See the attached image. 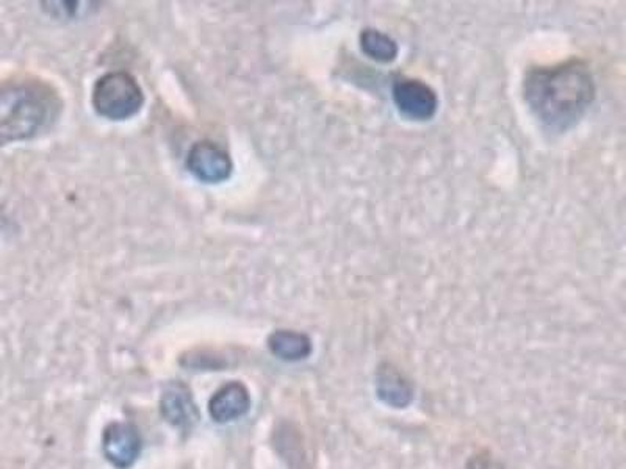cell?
<instances>
[{
  "instance_id": "cell-12",
  "label": "cell",
  "mask_w": 626,
  "mask_h": 469,
  "mask_svg": "<svg viewBox=\"0 0 626 469\" xmlns=\"http://www.w3.org/2000/svg\"><path fill=\"white\" fill-rule=\"evenodd\" d=\"M467 469H500V467L490 459L489 454L479 453L468 461Z\"/></svg>"
},
{
  "instance_id": "cell-8",
  "label": "cell",
  "mask_w": 626,
  "mask_h": 469,
  "mask_svg": "<svg viewBox=\"0 0 626 469\" xmlns=\"http://www.w3.org/2000/svg\"><path fill=\"white\" fill-rule=\"evenodd\" d=\"M251 404V393H249L247 385L240 380H234V382L223 385L212 396L210 401H208V413L215 423H232V421L247 415Z\"/></svg>"
},
{
  "instance_id": "cell-3",
  "label": "cell",
  "mask_w": 626,
  "mask_h": 469,
  "mask_svg": "<svg viewBox=\"0 0 626 469\" xmlns=\"http://www.w3.org/2000/svg\"><path fill=\"white\" fill-rule=\"evenodd\" d=\"M145 105V93L129 72H109L98 80L93 90V107L110 121H126Z\"/></svg>"
},
{
  "instance_id": "cell-6",
  "label": "cell",
  "mask_w": 626,
  "mask_h": 469,
  "mask_svg": "<svg viewBox=\"0 0 626 469\" xmlns=\"http://www.w3.org/2000/svg\"><path fill=\"white\" fill-rule=\"evenodd\" d=\"M160 413L170 426L181 432H192L201 420L192 390L179 380L164 387L160 398Z\"/></svg>"
},
{
  "instance_id": "cell-9",
  "label": "cell",
  "mask_w": 626,
  "mask_h": 469,
  "mask_svg": "<svg viewBox=\"0 0 626 469\" xmlns=\"http://www.w3.org/2000/svg\"><path fill=\"white\" fill-rule=\"evenodd\" d=\"M375 388L380 401L391 409H406L413 401L412 384L391 363L379 365Z\"/></svg>"
},
{
  "instance_id": "cell-1",
  "label": "cell",
  "mask_w": 626,
  "mask_h": 469,
  "mask_svg": "<svg viewBox=\"0 0 626 469\" xmlns=\"http://www.w3.org/2000/svg\"><path fill=\"white\" fill-rule=\"evenodd\" d=\"M522 90L533 116L542 127L556 134L577 126L596 94L594 76L580 58L530 68L523 77Z\"/></svg>"
},
{
  "instance_id": "cell-7",
  "label": "cell",
  "mask_w": 626,
  "mask_h": 469,
  "mask_svg": "<svg viewBox=\"0 0 626 469\" xmlns=\"http://www.w3.org/2000/svg\"><path fill=\"white\" fill-rule=\"evenodd\" d=\"M186 168L197 181L204 183L225 182L232 175L234 163L229 153L210 141L193 146L186 157Z\"/></svg>"
},
{
  "instance_id": "cell-4",
  "label": "cell",
  "mask_w": 626,
  "mask_h": 469,
  "mask_svg": "<svg viewBox=\"0 0 626 469\" xmlns=\"http://www.w3.org/2000/svg\"><path fill=\"white\" fill-rule=\"evenodd\" d=\"M395 107L411 121H430L439 108V96L434 88L420 79L400 77L391 88Z\"/></svg>"
},
{
  "instance_id": "cell-2",
  "label": "cell",
  "mask_w": 626,
  "mask_h": 469,
  "mask_svg": "<svg viewBox=\"0 0 626 469\" xmlns=\"http://www.w3.org/2000/svg\"><path fill=\"white\" fill-rule=\"evenodd\" d=\"M61 99L38 79L0 83V146L29 141L49 130L60 116Z\"/></svg>"
},
{
  "instance_id": "cell-5",
  "label": "cell",
  "mask_w": 626,
  "mask_h": 469,
  "mask_svg": "<svg viewBox=\"0 0 626 469\" xmlns=\"http://www.w3.org/2000/svg\"><path fill=\"white\" fill-rule=\"evenodd\" d=\"M141 432L127 421H113L102 434V453L105 460L116 469H129L140 459Z\"/></svg>"
},
{
  "instance_id": "cell-10",
  "label": "cell",
  "mask_w": 626,
  "mask_h": 469,
  "mask_svg": "<svg viewBox=\"0 0 626 469\" xmlns=\"http://www.w3.org/2000/svg\"><path fill=\"white\" fill-rule=\"evenodd\" d=\"M269 347L274 357L284 362L306 361L314 350L309 335L291 329H281L271 333Z\"/></svg>"
},
{
  "instance_id": "cell-11",
  "label": "cell",
  "mask_w": 626,
  "mask_h": 469,
  "mask_svg": "<svg viewBox=\"0 0 626 469\" xmlns=\"http://www.w3.org/2000/svg\"><path fill=\"white\" fill-rule=\"evenodd\" d=\"M358 43H361L362 53L378 64H391L397 60L398 53H400L397 42L378 28L362 31Z\"/></svg>"
}]
</instances>
